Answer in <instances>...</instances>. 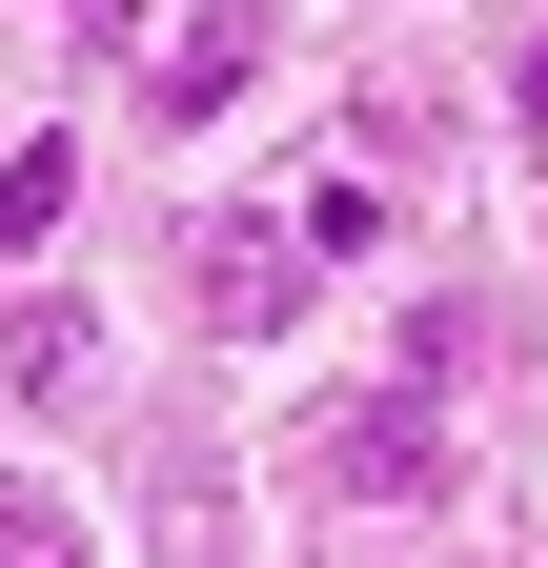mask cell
Returning <instances> with one entry per match:
<instances>
[{
  "mask_svg": "<svg viewBox=\"0 0 548 568\" xmlns=\"http://www.w3.org/2000/svg\"><path fill=\"white\" fill-rule=\"evenodd\" d=\"M305 487H325V508H447V426L406 406V386H366V406L305 426Z\"/></svg>",
  "mask_w": 548,
  "mask_h": 568,
  "instance_id": "6da1fadb",
  "label": "cell"
},
{
  "mask_svg": "<svg viewBox=\"0 0 548 568\" xmlns=\"http://www.w3.org/2000/svg\"><path fill=\"white\" fill-rule=\"evenodd\" d=\"M143 548L163 568H244V487H224L203 426H143Z\"/></svg>",
  "mask_w": 548,
  "mask_h": 568,
  "instance_id": "7a4b0ae2",
  "label": "cell"
},
{
  "mask_svg": "<svg viewBox=\"0 0 548 568\" xmlns=\"http://www.w3.org/2000/svg\"><path fill=\"white\" fill-rule=\"evenodd\" d=\"M305 264H325L305 224H203V264H183V284H203V325H244V345H264V325L305 305Z\"/></svg>",
  "mask_w": 548,
  "mask_h": 568,
  "instance_id": "3957f363",
  "label": "cell"
},
{
  "mask_svg": "<svg viewBox=\"0 0 548 568\" xmlns=\"http://www.w3.org/2000/svg\"><path fill=\"white\" fill-rule=\"evenodd\" d=\"M244 82H264V21H244V0H203V21L163 41V82H143V102H163V122H224Z\"/></svg>",
  "mask_w": 548,
  "mask_h": 568,
  "instance_id": "277c9868",
  "label": "cell"
},
{
  "mask_svg": "<svg viewBox=\"0 0 548 568\" xmlns=\"http://www.w3.org/2000/svg\"><path fill=\"white\" fill-rule=\"evenodd\" d=\"M82 366H102V325H82V305H21V325H0V386H41V406H61Z\"/></svg>",
  "mask_w": 548,
  "mask_h": 568,
  "instance_id": "5b68a950",
  "label": "cell"
},
{
  "mask_svg": "<svg viewBox=\"0 0 548 568\" xmlns=\"http://www.w3.org/2000/svg\"><path fill=\"white\" fill-rule=\"evenodd\" d=\"M488 345H508V305H427V325H406V406H427V386H467Z\"/></svg>",
  "mask_w": 548,
  "mask_h": 568,
  "instance_id": "8992f818",
  "label": "cell"
},
{
  "mask_svg": "<svg viewBox=\"0 0 548 568\" xmlns=\"http://www.w3.org/2000/svg\"><path fill=\"white\" fill-rule=\"evenodd\" d=\"M61 203H82V142H21V163H0V244H41Z\"/></svg>",
  "mask_w": 548,
  "mask_h": 568,
  "instance_id": "52a82bcc",
  "label": "cell"
},
{
  "mask_svg": "<svg viewBox=\"0 0 548 568\" xmlns=\"http://www.w3.org/2000/svg\"><path fill=\"white\" fill-rule=\"evenodd\" d=\"M0 568H82V528H61V487H21V467H0Z\"/></svg>",
  "mask_w": 548,
  "mask_h": 568,
  "instance_id": "ba28073f",
  "label": "cell"
},
{
  "mask_svg": "<svg viewBox=\"0 0 548 568\" xmlns=\"http://www.w3.org/2000/svg\"><path fill=\"white\" fill-rule=\"evenodd\" d=\"M508 82H528V142H548V41H528V61H508Z\"/></svg>",
  "mask_w": 548,
  "mask_h": 568,
  "instance_id": "9c48e42d",
  "label": "cell"
}]
</instances>
